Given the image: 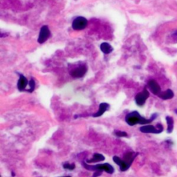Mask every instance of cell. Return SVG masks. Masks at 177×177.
<instances>
[{
  "mask_svg": "<svg viewBox=\"0 0 177 177\" xmlns=\"http://www.w3.org/2000/svg\"><path fill=\"white\" fill-rule=\"evenodd\" d=\"M156 116H157V114L154 113V114L152 116L151 118L147 119L145 118L144 117H142L139 114V113L136 112V111H134V112H132L127 114L125 117V121L130 126H134L137 124H146L152 122L156 118Z\"/></svg>",
  "mask_w": 177,
  "mask_h": 177,
  "instance_id": "6da1fadb",
  "label": "cell"
},
{
  "mask_svg": "<svg viewBox=\"0 0 177 177\" xmlns=\"http://www.w3.org/2000/svg\"><path fill=\"white\" fill-rule=\"evenodd\" d=\"M82 165L85 169L92 171H105L108 174H113L114 172V168L112 165L109 163H103V164H98L96 165H89L84 162Z\"/></svg>",
  "mask_w": 177,
  "mask_h": 177,
  "instance_id": "7a4b0ae2",
  "label": "cell"
},
{
  "mask_svg": "<svg viewBox=\"0 0 177 177\" xmlns=\"http://www.w3.org/2000/svg\"><path fill=\"white\" fill-rule=\"evenodd\" d=\"M155 128L152 125H144L140 128V131L145 134H160L163 131V128L161 124H158Z\"/></svg>",
  "mask_w": 177,
  "mask_h": 177,
  "instance_id": "3957f363",
  "label": "cell"
},
{
  "mask_svg": "<svg viewBox=\"0 0 177 177\" xmlns=\"http://www.w3.org/2000/svg\"><path fill=\"white\" fill-rule=\"evenodd\" d=\"M87 25V20L83 17H78L74 20L72 23V28L74 30L80 31L85 29Z\"/></svg>",
  "mask_w": 177,
  "mask_h": 177,
  "instance_id": "277c9868",
  "label": "cell"
},
{
  "mask_svg": "<svg viewBox=\"0 0 177 177\" xmlns=\"http://www.w3.org/2000/svg\"><path fill=\"white\" fill-rule=\"evenodd\" d=\"M149 96V94L148 91L147 89H144L142 92L138 94L135 97V100L136 103L137 104L138 106H142V105H145V102H146L147 99L148 98Z\"/></svg>",
  "mask_w": 177,
  "mask_h": 177,
  "instance_id": "5b68a950",
  "label": "cell"
},
{
  "mask_svg": "<svg viewBox=\"0 0 177 177\" xmlns=\"http://www.w3.org/2000/svg\"><path fill=\"white\" fill-rule=\"evenodd\" d=\"M138 153H135L134 152H128L126 154H124L123 156V158H122V160L125 165L127 169H129L130 166L132 164V163L134 160L135 158L138 156Z\"/></svg>",
  "mask_w": 177,
  "mask_h": 177,
  "instance_id": "8992f818",
  "label": "cell"
},
{
  "mask_svg": "<svg viewBox=\"0 0 177 177\" xmlns=\"http://www.w3.org/2000/svg\"><path fill=\"white\" fill-rule=\"evenodd\" d=\"M51 32H50L49 27L47 26H43L41 28L39 37H38V42L40 44H43V43L46 42L48 40V38L50 37Z\"/></svg>",
  "mask_w": 177,
  "mask_h": 177,
  "instance_id": "52a82bcc",
  "label": "cell"
},
{
  "mask_svg": "<svg viewBox=\"0 0 177 177\" xmlns=\"http://www.w3.org/2000/svg\"><path fill=\"white\" fill-rule=\"evenodd\" d=\"M87 71V67L82 66V67L77 68V69H74V71H72L71 72V75L73 77H74V78H80L85 76Z\"/></svg>",
  "mask_w": 177,
  "mask_h": 177,
  "instance_id": "ba28073f",
  "label": "cell"
},
{
  "mask_svg": "<svg viewBox=\"0 0 177 177\" xmlns=\"http://www.w3.org/2000/svg\"><path fill=\"white\" fill-rule=\"evenodd\" d=\"M29 82H28L27 79L25 78L23 75H20V79L17 82V88L20 92H23V91H26V88L27 85H28Z\"/></svg>",
  "mask_w": 177,
  "mask_h": 177,
  "instance_id": "9c48e42d",
  "label": "cell"
},
{
  "mask_svg": "<svg viewBox=\"0 0 177 177\" xmlns=\"http://www.w3.org/2000/svg\"><path fill=\"white\" fill-rule=\"evenodd\" d=\"M148 87L151 92L155 95H159L160 93V87L155 80H151L148 82Z\"/></svg>",
  "mask_w": 177,
  "mask_h": 177,
  "instance_id": "30bf717a",
  "label": "cell"
},
{
  "mask_svg": "<svg viewBox=\"0 0 177 177\" xmlns=\"http://www.w3.org/2000/svg\"><path fill=\"white\" fill-rule=\"evenodd\" d=\"M110 105H109L108 103H103L100 104L98 111L96 113H94V114L93 115V117L97 118V117L101 116L103 115L104 113L106 112V111L110 109Z\"/></svg>",
  "mask_w": 177,
  "mask_h": 177,
  "instance_id": "8fae6325",
  "label": "cell"
},
{
  "mask_svg": "<svg viewBox=\"0 0 177 177\" xmlns=\"http://www.w3.org/2000/svg\"><path fill=\"white\" fill-rule=\"evenodd\" d=\"M113 161H114L115 163H116L117 165H119L120 170H121V172H125L128 170L125 165H124V163L123 162V160H122V159H121V158L118 157V156H113Z\"/></svg>",
  "mask_w": 177,
  "mask_h": 177,
  "instance_id": "7c38bea8",
  "label": "cell"
},
{
  "mask_svg": "<svg viewBox=\"0 0 177 177\" xmlns=\"http://www.w3.org/2000/svg\"><path fill=\"white\" fill-rule=\"evenodd\" d=\"M161 99L163 100H168L171 99L174 97V93L171 89H167L164 92L160 93V94L158 95Z\"/></svg>",
  "mask_w": 177,
  "mask_h": 177,
  "instance_id": "4fadbf2b",
  "label": "cell"
},
{
  "mask_svg": "<svg viewBox=\"0 0 177 177\" xmlns=\"http://www.w3.org/2000/svg\"><path fill=\"white\" fill-rule=\"evenodd\" d=\"M105 159V156H104L103 154H98L96 153L94 154V156L92 159L90 160H87V162L88 163H97V162H100V161H103Z\"/></svg>",
  "mask_w": 177,
  "mask_h": 177,
  "instance_id": "5bb4252c",
  "label": "cell"
},
{
  "mask_svg": "<svg viewBox=\"0 0 177 177\" xmlns=\"http://www.w3.org/2000/svg\"><path fill=\"white\" fill-rule=\"evenodd\" d=\"M100 49L101 51L105 54L110 53L111 52H112L113 51L112 46H111L109 43H106V42H104L103 43V44H100Z\"/></svg>",
  "mask_w": 177,
  "mask_h": 177,
  "instance_id": "9a60e30c",
  "label": "cell"
},
{
  "mask_svg": "<svg viewBox=\"0 0 177 177\" xmlns=\"http://www.w3.org/2000/svg\"><path fill=\"white\" fill-rule=\"evenodd\" d=\"M166 121L167 124V133L170 134L172 132L174 129V120L172 117L167 116L166 117Z\"/></svg>",
  "mask_w": 177,
  "mask_h": 177,
  "instance_id": "2e32d148",
  "label": "cell"
},
{
  "mask_svg": "<svg viewBox=\"0 0 177 177\" xmlns=\"http://www.w3.org/2000/svg\"><path fill=\"white\" fill-rule=\"evenodd\" d=\"M63 167L66 170H73L76 168V165H75L74 163L73 164H70L69 163H66L63 165Z\"/></svg>",
  "mask_w": 177,
  "mask_h": 177,
  "instance_id": "e0dca14e",
  "label": "cell"
},
{
  "mask_svg": "<svg viewBox=\"0 0 177 177\" xmlns=\"http://www.w3.org/2000/svg\"><path fill=\"white\" fill-rule=\"evenodd\" d=\"M115 134L118 137H128V133L125 131H115Z\"/></svg>",
  "mask_w": 177,
  "mask_h": 177,
  "instance_id": "ac0fdd59",
  "label": "cell"
},
{
  "mask_svg": "<svg viewBox=\"0 0 177 177\" xmlns=\"http://www.w3.org/2000/svg\"><path fill=\"white\" fill-rule=\"evenodd\" d=\"M28 86H29V89H28V92H33L34 88H35V81L33 80V79H31V80L29 81Z\"/></svg>",
  "mask_w": 177,
  "mask_h": 177,
  "instance_id": "d6986e66",
  "label": "cell"
},
{
  "mask_svg": "<svg viewBox=\"0 0 177 177\" xmlns=\"http://www.w3.org/2000/svg\"><path fill=\"white\" fill-rule=\"evenodd\" d=\"M102 173H103V172L102 171H96L94 172V175H93V177H98V176H100Z\"/></svg>",
  "mask_w": 177,
  "mask_h": 177,
  "instance_id": "ffe728a7",
  "label": "cell"
},
{
  "mask_svg": "<svg viewBox=\"0 0 177 177\" xmlns=\"http://www.w3.org/2000/svg\"><path fill=\"white\" fill-rule=\"evenodd\" d=\"M62 177H71V176H62Z\"/></svg>",
  "mask_w": 177,
  "mask_h": 177,
  "instance_id": "44dd1931",
  "label": "cell"
}]
</instances>
